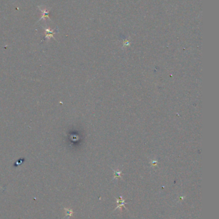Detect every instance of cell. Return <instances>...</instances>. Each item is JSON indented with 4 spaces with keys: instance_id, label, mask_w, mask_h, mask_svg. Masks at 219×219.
<instances>
[{
    "instance_id": "obj_1",
    "label": "cell",
    "mask_w": 219,
    "mask_h": 219,
    "mask_svg": "<svg viewBox=\"0 0 219 219\" xmlns=\"http://www.w3.org/2000/svg\"><path fill=\"white\" fill-rule=\"evenodd\" d=\"M38 8L39 10L41 11L42 12V16L41 17V18L39 19V20L38 21H41L42 19H50V16H49V12H50V10L48 9L47 8L44 6H41V7H38Z\"/></svg>"
},
{
    "instance_id": "obj_2",
    "label": "cell",
    "mask_w": 219,
    "mask_h": 219,
    "mask_svg": "<svg viewBox=\"0 0 219 219\" xmlns=\"http://www.w3.org/2000/svg\"><path fill=\"white\" fill-rule=\"evenodd\" d=\"M44 30L45 31V38L50 39L51 38H53V35L57 33V31H55L53 30L50 29V28L48 27H43Z\"/></svg>"
}]
</instances>
